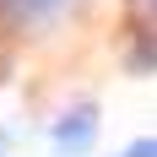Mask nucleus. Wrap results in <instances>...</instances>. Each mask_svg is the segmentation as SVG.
Wrapping results in <instances>:
<instances>
[{
	"label": "nucleus",
	"instance_id": "3",
	"mask_svg": "<svg viewBox=\"0 0 157 157\" xmlns=\"http://www.w3.org/2000/svg\"><path fill=\"white\" fill-rule=\"evenodd\" d=\"M119 157H157V146H152V141H136L130 152H119Z\"/></svg>",
	"mask_w": 157,
	"mask_h": 157
},
{
	"label": "nucleus",
	"instance_id": "2",
	"mask_svg": "<svg viewBox=\"0 0 157 157\" xmlns=\"http://www.w3.org/2000/svg\"><path fill=\"white\" fill-rule=\"evenodd\" d=\"M49 6H60V0H0V16H6V22H33V16H44Z\"/></svg>",
	"mask_w": 157,
	"mask_h": 157
},
{
	"label": "nucleus",
	"instance_id": "1",
	"mask_svg": "<svg viewBox=\"0 0 157 157\" xmlns=\"http://www.w3.org/2000/svg\"><path fill=\"white\" fill-rule=\"evenodd\" d=\"M92 136H98V109L87 103V109H71L54 125V152L60 157H81V152H92Z\"/></svg>",
	"mask_w": 157,
	"mask_h": 157
}]
</instances>
